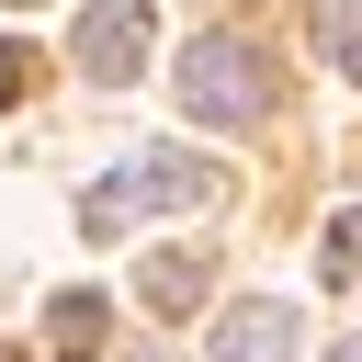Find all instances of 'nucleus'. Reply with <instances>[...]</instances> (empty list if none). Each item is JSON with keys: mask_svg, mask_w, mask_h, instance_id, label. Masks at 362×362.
<instances>
[{"mask_svg": "<svg viewBox=\"0 0 362 362\" xmlns=\"http://www.w3.org/2000/svg\"><path fill=\"white\" fill-rule=\"evenodd\" d=\"M147 45H158L147 0H90V11H79V34H68V57H79V79H90V90H136Z\"/></svg>", "mask_w": 362, "mask_h": 362, "instance_id": "obj_3", "label": "nucleus"}, {"mask_svg": "<svg viewBox=\"0 0 362 362\" xmlns=\"http://www.w3.org/2000/svg\"><path fill=\"white\" fill-rule=\"evenodd\" d=\"M23 90H34V45H11V34H0V113H11Z\"/></svg>", "mask_w": 362, "mask_h": 362, "instance_id": "obj_9", "label": "nucleus"}, {"mask_svg": "<svg viewBox=\"0 0 362 362\" xmlns=\"http://www.w3.org/2000/svg\"><path fill=\"white\" fill-rule=\"evenodd\" d=\"M181 102H192L204 124H260V113H272L260 45H249V34H192V45H181Z\"/></svg>", "mask_w": 362, "mask_h": 362, "instance_id": "obj_2", "label": "nucleus"}, {"mask_svg": "<svg viewBox=\"0 0 362 362\" xmlns=\"http://www.w3.org/2000/svg\"><path fill=\"white\" fill-rule=\"evenodd\" d=\"M215 362H294L305 351V317L283 305V294H249V305H226L215 317V339H204Z\"/></svg>", "mask_w": 362, "mask_h": 362, "instance_id": "obj_4", "label": "nucleus"}, {"mask_svg": "<svg viewBox=\"0 0 362 362\" xmlns=\"http://www.w3.org/2000/svg\"><path fill=\"white\" fill-rule=\"evenodd\" d=\"M328 283H362V204L328 215Z\"/></svg>", "mask_w": 362, "mask_h": 362, "instance_id": "obj_8", "label": "nucleus"}, {"mask_svg": "<svg viewBox=\"0 0 362 362\" xmlns=\"http://www.w3.org/2000/svg\"><path fill=\"white\" fill-rule=\"evenodd\" d=\"M328 362H362V339H339V351H328Z\"/></svg>", "mask_w": 362, "mask_h": 362, "instance_id": "obj_10", "label": "nucleus"}, {"mask_svg": "<svg viewBox=\"0 0 362 362\" xmlns=\"http://www.w3.org/2000/svg\"><path fill=\"white\" fill-rule=\"evenodd\" d=\"M215 192H226L215 158H192V147H147V158H124L113 181L79 192V226H90V238H124L136 215H192V204H215Z\"/></svg>", "mask_w": 362, "mask_h": 362, "instance_id": "obj_1", "label": "nucleus"}, {"mask_svg": "<svg viewBox=\"0 0 362 362\" xmlns=\"http://www.w3.org/2000/svg\"><path fill=\"white\" fill-rule=\"evenodd\" d=\"M317 57L362 90V0H317Z\"/></svg>", "mask_w": 362, "mask_h": 362, "instance_id": "obj_7", "label": "nucleus"}, {"mask_svg": "<svg viewBox=\"0 0 362 362\" xmlns=\"http://www.w3.org/2000/svg\"><path fill=\"white\" fill-rule=\"evenodd\" d=\"M102 328H113V305H102V294H57V305H45V339H57L68 362H79V351H102Z\"/></svg>", "mask_w": 362, "mask_h": 362, "instance_id": "obj_6", "label": "nucleus"}, {"mask_svg": "<svg viewBox=\"0 0 362 362\" xmlns=\"http://www.w3.org/2000/svg\"><path fill=\"white\" fill-rule=\"evenodd\" d=\"M136 294H147V305H158V317H192V305H204V294H215V260H192V249H158V260H147V283H136Z\"/></svg>", "mask_w": 362, "mask_h": 362, "instance_id": "obj_5", "label": "nucleus"}]
</instances>
